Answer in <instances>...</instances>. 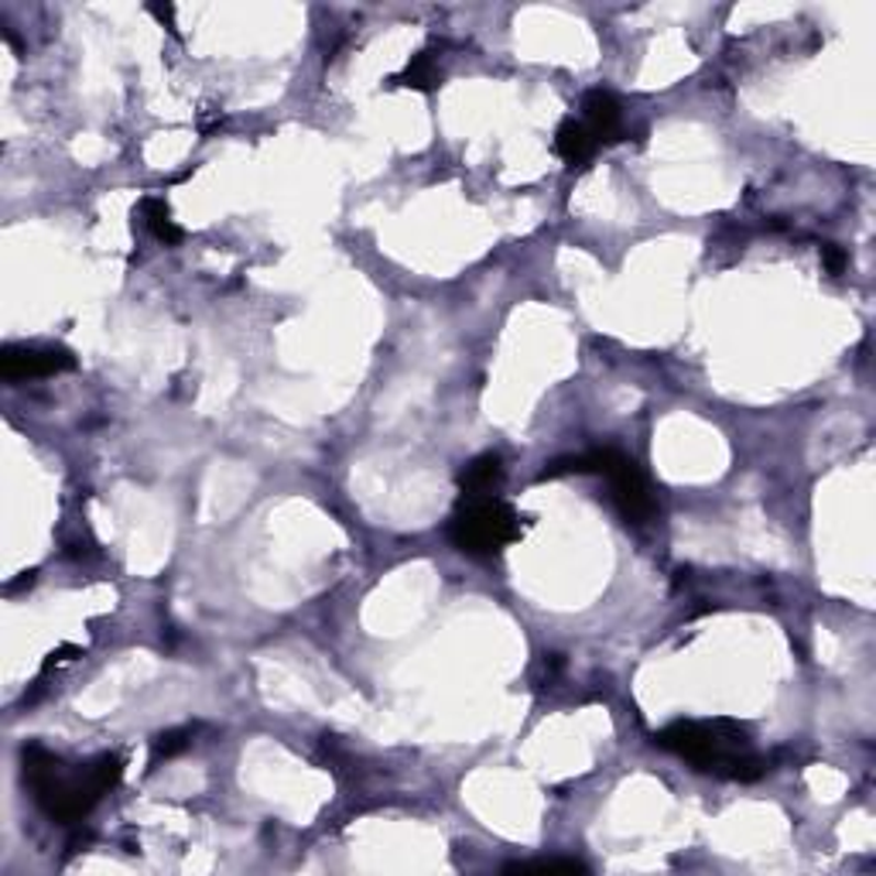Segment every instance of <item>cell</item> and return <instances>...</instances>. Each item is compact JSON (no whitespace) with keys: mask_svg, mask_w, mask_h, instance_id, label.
<instances>
[{"mask_svg":"<svg viewBox=\"0 0 876 876\" xmlns=\"http://www.w3.org/2000/svg\"><path fill=\"white\" fill-rule=\"evenodd\" d=\"M596 137L586 131V124L583 120H576V117H568L565 124L555 131V155L565 162V165H586L592 155H596Z\"/></svg>","mask_w":876,"mask_h":876,"instance_id":"cell-7","label":"cell"},{"mask_svg":"<svg viewBox=\"0 0 876 876\" xmlns=\"http://www.w3.org/2000/svg\"><path fill=\"white\" fill-rule=\"evenodd\" d=\"M654 746L688 761L695 770L733 780H757L767 767L753 753L750 736L740 722L716 719V722H672L654 733Z\"/></svg>","mask_w":876,"mask_h":876,"instance_id":"cell-2","label":"cell"},{"mask_svg":"<svg viewBox=\"0 0 876 876\" xmlns=\"http://www.w3.org/2000/svg\"><path fill=\"white\" fill-rule=\"evenodd\" d=\"M448 537L463 555L490 558V555H500L510 541L521 537V518L494 494L466 497L463 507L452 513Z\"/></svg>","mask_w":876,"mask_h":876,"instance_id":"cell-3","label":"cell"},{"mask_svg":"<svg viewBox=\"0 0 876 876\" xmlns=\"http://www.w3.org/2000/svg\"><path fill=\"white\" fill-rule=\"evenodd\" d=\"M822 260H825V267L832 270V275H839V270L845 267V254H842L835 244H825V247H822Z\"/></svg>","mask_w":876,"mask_h":876,"instance_id":"cell-13","label":"cell"},{"mask_svg":"<svg viewBox=\"0 0 876 876\" xmlns=\"http://www.w3.org/2000/svg\"><path fill=\"white\" fill-rule=\"evenodd\" d=\"M21 774L24 784L32 788L38 808L48 814L52 822L73 825L82 814L93 811V805L113 788L124 774V761L117 753H103V757L79 764L76 770H66V764L55 753L42 746H24L21 753Z\"/></svg>","mask_w":876,"mask_h":876,"instance_id":"cell-1","label":"cell"},{"mask_svg":"<svg viewBox=\"0 0 876 876\" xmlns=\"http://www.w3.org/2000/svg\"><path fill=\"white\" fill-rule=\"evenodd\" d=\"M607 479H610L613 500H617V507H620V513L626 521L644 524V521L654 518L657 500L651 494V483H647V476L637 469V463H633L630 456H623V452H620V459L610 466Z\"/></svg>","mask_w":876,"mask_h":876,"instance_id":"cell-5","label":"cell"},{"mask_svg":"<svg viewBox=\"0 0 876 876\" xmlns=\"http://www.w3.org/2000/svg\"><path fill=\"white\" fill-rule=\"evenodd\" d=\"M76 367V356L63 346L42 343H14L0 353V374L4 380H32V377H55Z\"/></svg>","mask_w":876,"mask_h":876,"instance_id":"cell-4","label":"cell"},{"mask_svg":"<svg viewBox=\"0 0 876 876\" xmlns=\"http://www.w3.org/2000/svg\"><path fill=\"white\" fill-rule=\"evenodd\" d=\"M189 746V730H168V733H162L158 740H155V761H168V757H175V753H182Z\"/></svg>","mask_w":876,"mask_h":876,"instance_id":"cell-12","label":"cell"},{"mask_svg":"<svg viewBox=\"0 0 876 876\" xmlns=\"http://www.w3.org/2000/svg\"><path fill=\"white\" fill-rule=\"evenodd\" d=\"M583 124L596 137V144H613L623 137V110L610 93L592 89L583 100Z\"/></svg>","mask_w":876,"mask_h":876,"instance_id":"cell-6","label":"cell"},{"mask_svg":"<svg viewBox=\"0 0 876 876\" xmlns=\"http://www.w3.org/2000/svg\"><path fill=\"white\" fill-rule=\"evenodd\" d=\"M147 11H151V14H155V18H158L162 24H168V27H171V32H175V21H171V18H175V11H171V8H158V4H151Z\"/></svg>","mask_w":876,"mask_h":876,"instance_id":"cell-14","label":"cell"},{"mask_svg":"<svg viewBox=\"0 0 876 876\" xmlns=\"http://www.w3.org/2000/svg\"><path fill=\"white\" fill-rule=\"evenodd\" d=\"M395 82L411 86V89H418V93H432V89L442 82V73L435 66V52H418Z\"/></svg>","mask_w":876,"mask_h":876,"instance_id":"cell-10","label":"cell"},{"mask_svg":"<svg viewBox=\"0 0 876 876\" xmlns=\"http://www.w3.org/2000/svg\"><path fill=\"white\" fill-rule=\"evenodd\" d=\"M507 869H537V873H586V863L579 860H537V863H518V866H507Z\"/></svg>","mask_w":876,"mask_h":876,"instance_id":"cell-11","label":"cell"},{"mask_svg":"<svg viewBox=\"0 0 876 876\" xmlns=\"http://www.w3.org/2000/svg\"><path fill=\"white\" fill-rule=\"evenodd\" d=\"M141 217H144L147 230L155 233V240H162V244H178V240H182V226L171 220V209H168L165 199H144L141 202Z\"/></svg>","mask_w":876,"mask_h":876,"instance_id":"cell-9","label":"cell"},{"mask_svg":"<svg viewBox=\"0 0 876 876\" xmlns=\"http://www.w3.org/2000/svg\"><path fill=\"white\" fill-rule=\"evenodd\" d=\"M503 483V459L487 452V456H476L463 473H459V490L463 497H490Z\"/></svg>","mask_w":876,"mask_h":876,"instance_id":"cell-8","label":"cell"}]
</instances>
